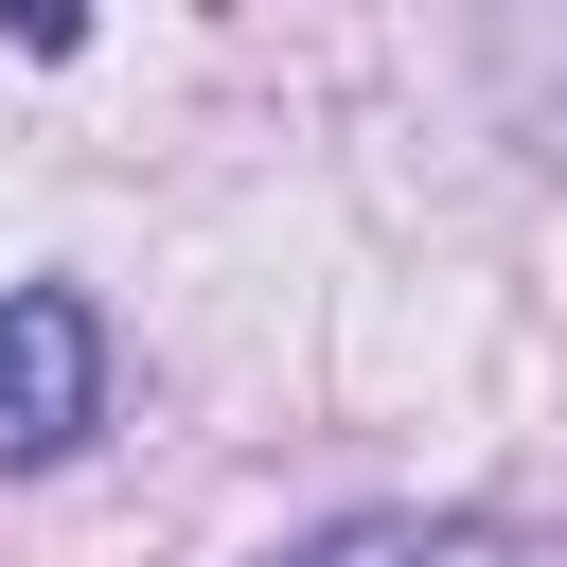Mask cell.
I'll return each instance as SVG.
<instances>
[{
    "label": "cell",
    "mask_w": 567,
    "mask_h": 567,
    "mask_svg": "<svg viewBox=\"0 0 567 567\" xmlns=\"http://www.w3.org/2000/svg\"><path fill=\"white\" fill-rule=\"evenodd\" d=\"M106 425V319L71 284H0V478L71 461Z\"/></svg>",
    "instance_id": "1"
},
{
    "label": "cell",
    "mask_w": 567,
    "mask_h": 567,
    "mask_svg": "<svg viewBox=\"0 0 567 567\" xmlns=\"http://www.w3.org/2000/svg\"><path fill=\"white\" fill-rule=\"evenodd\" d=\"M266 567H567V532H532V514H337Z\"/></svg>",
    "instance_id": "2"
},
{
    "label": "cell",
    "mask_w": 567,
    "mask_h": 567,
    "mask_svg": "<svg viewBox=\"0 0 567 567\" xmlns=\"http://www.w3.org/2000/svg\"><path fill=\"white\" fill-rule=\"evenodd\" d=\"M496 89L532 124H567V0H496Z\"/></svg>",
    "instance_id": "3"
},
{
    "label": "cell",
    "mask_w": 567,
    "mask_h": 567,
    "mask_svg": "<svg viewBox=\"0 0 567 567\" xmlns=\"http://www.w3.org/2000/svg\"><path fill=\"white\" fill-rule=\"evenodd\" d=\"M0 35H18V53H71V35H89V0H0Z\"/></svg>",
    "instance_id": "4"
}]
</instances>
